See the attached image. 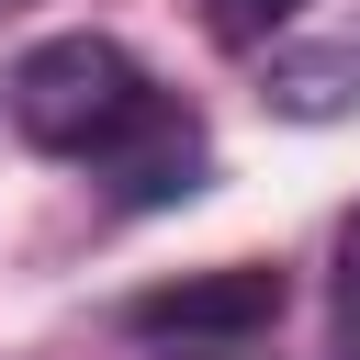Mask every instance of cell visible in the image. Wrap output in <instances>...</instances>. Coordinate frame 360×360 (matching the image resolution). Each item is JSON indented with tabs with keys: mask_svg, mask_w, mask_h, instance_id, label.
Segmentation results:
<instances>
[{
	"mask_svg": "<svg viewBox=\"0 0 360 360\" xmlns=\"http://www.w3.org/2000/svg\"><path fill=\"white\" fill-rule=\"evenodd\" d=\"M11 124L45 146V158H101L158 90H146V68L112 45V34H45V45H22V68H11Z\"/></svg>",
	"mask_w": 360,
	"mask_h": 360,
	"instance_id": "1",
	"label": "cell"
},
{
	"mask_svg": "<svg viewBox=\"0 0 360 360\" xmlns=\"http://www.w3.org/2000/svg\"><path fill=\"white\" fill-rule=\"evenodd\" d=\"M124 326L135 338H180V349H248V338H270L281 326V270H259V259H225V270H180V281H158V292H135L124 304Z\"/></svg>",
	"mask_w": 360,
	"mask_h": 360,
	"instance_id": "2",
	"label": "cell"
},
{
	"mask_svg": "<svg viewBox=\"0 0 360 360\" xmlns=\"http://www.w3.org/2000/svg\"><path fill=\"white\" fill-rule=\"evenodd\" d=\"M101 158H112V202H124V214H169V202H191V191L214 180L202 124H191V112H169V101H146Z\"/></svg>",
	"mask_w": 360,
	"mask_h": 360,
	"instance_id": "3",
	"label": "cell"
},
{
	"mask_svg": "<svg viewBox=\"0 0 360 360\" xmlns=\"http://www.w3.org/2000/svg\"><path fill=\"white\" fill-rule=\"evenodd\" d=\"M270 112H292V124L360 112V45H281L270 56Z\"/></svg>",
	"mask_w": 360,
	"mask_h": 360,
	"instance_id": "4",
	"label": "cell"
},
{
	"mask_svg": "<svg viewBox=\"0 0 360 360\" xmlns=\"http://www.w3.org/2000/svg\"><path fill=\"white\" fill-rule=\"evenodd\" d=\"M292 11H304V0H214V34H225V45H259V34L292 22Z\"/></svg>",
	"mask_w": 360,
	"mask_h": 360,
	"instance_id": "5",
	"label": "cell"
},
{
	"mask_svg": "<svg viewBox=\"0 0 360 360\" xmlns=\"http://www.w3.org/2000/svg\"><path fill=\"white\" fill-rule=\"evenodd\" d=\"M338 326H349V360H360V214L338 225Z\"/></svg>",
	"mask_w": 360,
	"mask_h": 360,
	"instance_id": "6",
	"label": "cell"
}]
</instances>
